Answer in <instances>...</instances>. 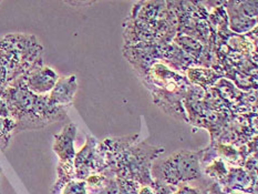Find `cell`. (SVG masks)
Here are the masks:
<instances>
[{
  "label": "cell",
  "instance_id": "cell-1",
  "mask_svg": "<svg viewBox=\"0 0 258 194\" xmlns=\"http://www.w3.org/2000/svg\"><path fill=\"white\" fill-rule=\"evenodd\" d=\"M0 97L8 105L16 133L43 129L67 119V109L54 107L48 96H36L28 90L21 77L0 90Z\"/></svg>",
  "mask_w": 258,
  "mask_h": 194
},
{
  "label": "cell",
  "instance_id": "cell-2",
  "mask_svg": "<svg viewBox=\"0 0 258 194\" xmlns=\"http://www.w3.org/2000/svg\"><path fill=\"white\" fill-rule=\"evenodd\" d=\"M43 47L29 33H7L0 37V90L24 76L42 60Z\"/></svg>",
  "mask_w": 258,
  "mask_h": 194
},
{
  "label": "cell",
  "instance_id": "cell-3",
  "mask_svg": "<svg viewBox=\"0 0 258 194\" xmlns=\"http://www.w3.org/2000/svg\"><path fill=\"white\" fill-rule=\"evenodd\" d=\"M164 153V148L151 146L148 142L134 143L116 158L111 171L116 177L132 180L140 185H151L154 183L152 177L153 162Z\"/></svg>",
  "mask_w": 258,
  "mask_h": 194
},
{
  "label": "cell",
  "instance_id": "cell-4",
  "mask_svg": "<svg viewBox=\"0 0 258 194\" xmlns=\"http://www.w3.org/2000/svg\"><path fill=\"white\" fill-rule=\"evenodd\" d=\"M202 154L203 151L179 150L167 158L156 159L151 171L153 180L174 187L199 180L202 176Z\"/></svg>",
  "mask_w": 258,
  "mask_h": 194
},
{
  "label": "cell",
  "instance_id": "cell-5",
  "mask_svg": "<svg viewBox=\"0 0 258 194\" xmlns=\"http://www.w3.org/2000/svg\"><path fill=\"white\" fill-rule=\"evenodd\" d=\"M98 143L94 137L87 135L86 144L76 153L74 164L77 180L86 181L90 175L108 171L104 160L98 152Z\"/></svg>",
  "mask_w": 258,
  "mask_h": 194
},
{
  "label": "cell",
  "instance_id": "cell-6",
  "mask_svg": "<svg viewBox=\"0 0 258 194\" xmlns=\"http://www.w3.org/2000/svg\"><path fill=\"white\" fill-rule=\"evenodd\" d=\"M21 78L28 90L36 96L44 97L51 92L59 79V75L51 67L43 64V60H40Z\"/></svg>",
  "mask_w": 258,
  "mask_h": 194
},
{
  "label": "cell",
  "instance_id": "cell-7",
  "mask_svg": "<svg viewBox=\"0 0 258 194\" xmlns=\"http://www.w3.org/2000/svg\"><path fill=\"white\" fill-rule=\"evenodd\" d=\"M78 127L75 123H67L59 133L53 137L52 150L58 157V162H74L76 157L75 141Z\"/></svg>",
  "mask_w": 258,
  "mask_h": 194
},
{
  "label": "cell",
  "instance_id": "cell-8",
  "mask_svg": "<svg viewBox=\"0 0 258 194\" xmlns=\"http://www.w3.org/2000/svg\"><path fill=\"white\" fill-rule=\"evenodd\" d=\"M78 91V80L75 75L59 77L53 89L48 94L49 102L58 108H69L75 101Z\"/></svg>",
  "mask_w": 258,
  "mask_h": 194
},
{
  "label": "cell",
  "instance_id": "cell-9",
  "mask_svg": "<svg viewBox=\"0 0 258 194\" xmlns=\"http://www.w3.org/2000/svg\"><path fill=\"white\" fill-rule=\"evenodd\" d=\"M138 138L139 135L121 138H108L101 143H98V152L104 160L106 168H108L109 171H111L116 158L119 157L123 151H125L126 149L133 146L138 140ZM112 173H113V172H112Z\"/></svg>",
  "mask_w": 258,
  "mask_h": 194
},
{
  "label": "cell",
  "instance_id": "cell-10",
  "mask_svg": "<svg viewBox=\"0 0 258 194\" xmlns=\"http://www.w3.org/2000/svg\"><path fill=\"white\" fill-rule=\"evenodd\" d=\"M76 179L74 162H58L57 164V179L51 187V194H59L62 187L70 181Z\"/></svg>",
  "mask_w": 258,
  "mask_h": 194
},
{
  "label": "cell",
  "instance_id": "cell-11",
  "mask_svg": "<svg viewBox=\"0 0 258 194\" xmlns=\"http://www.w3.org/2000/svg\"><path fill=\"white\" fill-rule=\"evenodd\" d=\"M14 133H16L15 121L11 118H0V151H6Z\"/></svg>",
  "mask_w": 258,
  "mask_h": 194
},
{
  "label": "cell",
  "instance_id": "cell-12",
  "mask_svg": "<svg viewBox=\"0 0 258 194\" xmlns=\"http://www.w3.org/2000/svg\"><path fill=\"white\" fill-rule=\"evenodd\" d=\"M176 187L167 186L162 184V183L154 181L153 184L151 185H142L140 187L139 194H171Z\"/></svg>",
  "mask_w": 258,
  "mask_h": 194
},
{
  "label": "cell",
  "instance_id": "cell-13",
  "mask_svg": "<svg viewBox=\"0 0 258 194\" xmlns=\"http://www.w3.org/2000/svg\"><path fill=\"white\" fill-rule=\"evenodd\" d=\"M59 194H89L86 181L72 180L62 187Z\"/></svg>",
  "mask_w": 258,
  "mask_h": 194
},
{
  "label": "cell",
  "instance_id": "cell-14",
  "mask_svg": "<svg viewBox=\"0 0 258 194\" xmlns=\"http://www.w3.org/2000/svg\"><path fill=\"white\" fill-rule=\"evenodd\" d=\"M116 181L119 185V194H139V190L141 187L139 183L132 180L121 179V177H116Z\"/></svg>",
  "mask_w": 258,
  "mask_h": 194
},
{
  "label": "cell",
  "instance_id": "cell-15",
  "mask_svg": "<svg viewBox=\"0 0 258 194\" xmlns=\"http://www.w3.org/2000/svg\"><path fill=\"white\" fill-rule=\"evenodd\" d=\"M93 194H119V185H117L116 176H109L108 180L104 183V185Z\"/></svg>",
  "mask_w": 258,
  "mask_h": 194
},
{
  "label": "cell",
  "instance_id": "cell-16",
  "mask_svg": "<svg viewBox=\"0 0 258 194\" xmlns=\"http://www.w3.org/2000/svg\"><path fill=\"white\" fill-rule=\"evenodd\" d=\"M171 194H202V191L194 186L188 185L187 183H185V184L176 186L175 190H174Z\"/></svg>",
  "mask_w": 258,
  "mask_h": 194
},
{
  "label": "cell",
  "instance_id": "cell-17",
  "mask_svg": "<svg viewBox=\"0 0 258 194\" xmlns=\"http://www.w3.org/2000/svg\"><path fill=\"white\" fill-rule=\"evenodd\" d=\"M0 118H10L8 105L2 97H0Z\"/></svg>",
  "mask_w": 258,
  "mask_h": 194
},
{
  "label": "cell",
  "instance_id": "cell-18",
  "mask_svg": "<svg viewBox=\"0 0 258 194\" xmlns=\"http://www.w3.org/2000/svg\"><path fill=\"white\" fill-rule=\"evenodd\" d=\"M2 177H3V169L2 166H0V183H2Z\"/></svg>",
  "mask_w": 258,
  "mask_h": 194
},
{
  "label": "cell",
  "instance_id": "cell-19",
  "mask_svg": "<svg viewBox=\"0 0 258 194\" xmlns=\"http://www.w3.org/2000/svg\"><path fill=\"white\" fill-rule=\"evenodd\" d=\"M0 5H2V2H0Z\"/></svg>",
  "mask_w": 258,
  "mask_h": 194
},
{
  "label": "cell",
  "instance_id": "cell-20",
  "mask_svg": "<svg viewBox=\"0 0 258 194\" xmlns=\"http://www.w3.org/2000/svg\"><path fill=\"white\" fill-rule=\"evenodd\" d=\"M0 194H2V191H0Z\"/></svg>",
  "mask_w": 258,
  "mask_h": 194
}]
</instances>
